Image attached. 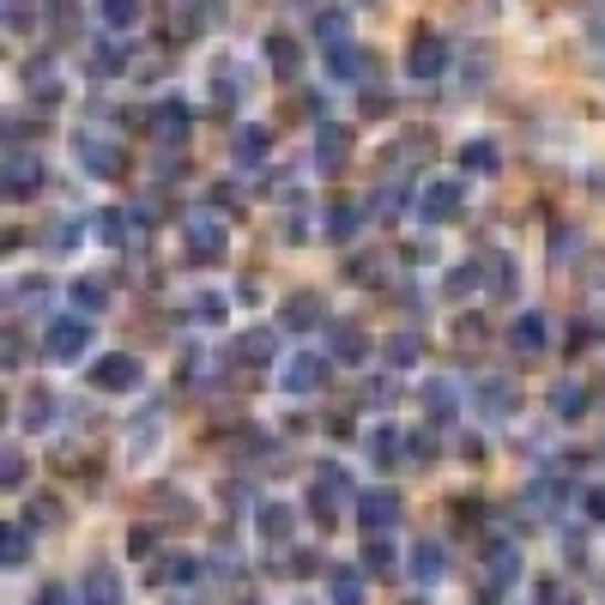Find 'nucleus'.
<instances>
[{
    "mask_svg": "<svg viewBox=\"0 0 605 605\" xmlns=\"http://www.w3.org/2000/svg\"><path fill=\"white\" fill-rule=\"evenodd\" d=\"M345 467H321L315 472V491H309V509H315V521L327 526V521H340V509H345Z\"/></svg>",
    "mask_w": 605,
    "mask_h": 605,
    "instance_id": "obj_5",
    "label": "nucleus"
},
{
    "mask_svg": "<svg viewBox=\"0 0 605 605\" xmlns=\"http://www.w3.org/2000/svg\"><path fill=\"white\" fill-rule=\"evenodd\" d=\"M418 357H424V340H418V333H394V340H388V364H418Z\"/></svg>",
    "mask_w": 605,
    "mask_h": 605,
    "instance_id": "obj_31",
    "label": "nucleus"
},
{
    "mask_svg": "<svg viewBox=\"0 0 605 605\" xmlns=\"http://www.w3.org/2000/svg\"><path fill=\"white\" fill-rule=\"evenodd\" d=\"M195 575H200L195 557H164V563H158V582H170V587H176V582H195Z\"/></svg>",
    "mask_w": 605,
    "mask_h": 605,
    "instance_id": "obj_34",
    "label": "nucleus"
},
{
    "mask_svg": "<svg viewBox=\"0 0 605 605\" xmlns=\"http://www.w3.org/2000/svg\"><path fill=\"white\" fill-rule=\"evenodd\" d=\"M442 67H448V43L436 31H418V36H411V49H406V73L418 85H430V80H442Z\"/></svg>",
    "mask_w": 605,
    "mask_h": 605,
    "instance_id": "obj_3",
    "label": "nucleus"
},
{
    "mask_svg": "<svg viewBox=\"0 0 605 605\" xmlns=\"http://www.w3.org/2000/svg\"><path fill=\"white\" fill-rule=\"evenodd\" d=\"M309 321H321V298H315V291H303V298L285 303V327H309Z\"/></svg>",
    "mask_w": 605,
    "mask_h": 605,
    "instance_id": "obj_30",
    "label": "nucleus"
},
{
    "mask_svg": "<svg viewBox=\"0 0 605 605\" xmlns=\"http://www.w3.org/2000/svg\"><path fill=\"white\" fill-rule=\"evenodd\" d=\"M85 345H92V315H61V321H49V333H43V352L55 357V364H80L85 357Z\"/></svg>",
    "mask_w": 605,
    "mask_h": 605,
    "instance_id": "obj_1",
    "label": "nucleus"
},
{
    "mask_svg": "<svg viewBox=\"0 0 605 605\" xmlns=\"http://www.w3.org/2000/svg\"><path fill=\"white\" fill-rule=\"evenodd\" d=\"M139 12H146V0H103V24L109 31H134Z\"/></svg>",
    "mask_w": 605,
    "mask_h": 605,
    "instance_id": "obj_24",
    "label": "nucleus"
},
{
    "mask_svg": "<svg viewBox=\"0 0 605 605\" xmlns=\"http://www.w3.org/2000/svg\"><path fill=\"white\" fill-rule=\"evenodd\" d=\"M479 411H484V418H509V411H514V382H484V388H479Z\"/></svg>",
    "mask_w": 605,
    "mask_h": 605,
    "instance_id": "obj_22",
    "label": "nucleus"
},
{
    "mask_svg": "<svg viewBox=\"0 0 605 605\" xmlns=\"http://www.w3.org/2000/svg\"><path fill=\"white\" fill-rule=\"evenodd\" d=\"M406 455H411V460H436V442H430V436H411Z\"/></svg>",
    "mask_w": 605,
    "mask_h": 605,
    "instance_id": "obj_44",
    "label": "nucleus"
},
{
    "mask_svg": "<svg viewBox=\"0 0 605 605\" xmlns=\"http://www.w3.org/2000/svg\"><path fill=\"white\" fill-rule=\"evenodd\" d=\"M24 563V526H7V570Z\"/></svg>",
    "mask_w": 605,
    "mask_h": 605,
    "instance_id": "obj_41",
    "label": "nucleus"
},
{
    "mask_svg": "<svg viewBox=\"0 0 605 605\" xmlns=\"http://www.w3.org/2000/svg\"><path fill=\"white\" fill-rule=\"evenodd\" d=\"M497 164H503V152H497L491 139H472V146L460 152V170L467 176H497Z\"/></svg>",
    "mask_w": 605,
    "mask_h": 605,
    "instance_id": "obj_20",
    "label": "nucleus"
},
{
    "mask_svg": "<svg viewBox=\"0 0 605 605\" xmlns=\"http://www.w3.org/2000/svg\"><path fill=\"white\" fill-rule=\"evenodd\" d=\"M261 539H267V545H285V539H291V509L267 503L261 509Z\"/></svg>",
    "mask_w": 605,
    "mask_h": 605,
    "instance_id": "obj_28",
    "label": "nucleus"
},
{
    "mask_svg": "<svg viewBox=\"0 0 605 605\" xmlns=\"http://www.w3.org/2000/svg\"><path fill=\"white\" fill-rule=\"evenodd\" d=\"M188 122H195V115H188V103H182V97H164L158 109H152V139H164V146H182V139H188Z\"/></svg>",
    "mask_w": 605,
    "mask_h": 605,
    "instance_id": "obj_11",
    "label": "nucleus"
},
{
    "mask_svg": "<svg viewBox=\"0 0 605 605\" xmlns=\"http://www.w3.org/2000/svg\"><path fill=\"white\" fill-rule=\"evenodd\" d=\"M0 467H7V491H19V484H24V455H19V448H7Z\"/></svg>",
    "mask_w": 605,
    "mask_h": 605,
    "instance_id": "obj_40",
    "label": "nucleus"
},
{
    "mask_svg": "<svg viewBox=\"0 0 605 605\" xmlns=\"http://www.w3.org/2000/svg\"><path fill=\"white\" fill-rule=\"evenodd\" d=\"M394 448H400V436H394L388 424H376V430H369V455H376V467H394Z\"/></svg>",
    "mask_w": 605,
    "mask_h": 605,
    "instance_id": "obj_33",
    "label": "nucleus"
},
{
    "mask_svg": "<svg viewBox=\"0 0 605 605\" xmlns=\"http://www.w3.org/2000/svg\"><path fill=\"white\" fill-rule=\"evenodd\" d=\"M36 182H43V170H36V158L24 152V139H7V200L36 195Z\"/></svg>",
    "mask_w": 605,
    "mask_h": 605,
    "instance_id": "obj_7",
    "label": "nucleus"
},
{
    "mask_svg": "<svg viewBox=\"0 0 605 605\" xmlns=\"http://www.w3.org/2000/svg\"><path fill=\"white\" fill-rule=\"evenodd\" d=\"M273 352H279V333L273 327H254V333H242V340L230 345L237 364H273Z\"/></svg>",
    "mask_w": 605,
    "mask_h": 605,
    "instance_id": "obj_16",
    "label": "nucleus"
},
{
    "mask_svg": "<svg viewBox=\"0 0 605 605\" xmlns=\"http://www.w3.org/2000/svg\"><path fill=\"white\" fill-rule=\"evenodd\" d=\"M484 563H491V575H484V599H503V587L521 582V551H514L509 539H497Z\"/></svg>",
    "mask_w": 605,
    "mask_h": 605,
    "instance_id": "obj_9",
    "label": "nucleus"
},
{
    "mask_svg": "<svg viewBox=\"0 0 605 605\" xmlns=\"http://www.w3.org/2000/svg\"><path fill=\"white\" fill-rule=\"evenodd\" d=\"M24 24H31V7H24V0H7V31H24Z\"/></svg>",
    "mask_w": 605,
    "mask_h": 605,
    "instance_id": "obj_43",
    "label": "nucleus"
},
{
    "mask_svg": "<svg viewBox=\"0 0 605 605\" xmlns=\"http://www.w3.org/2000/svg\"><path fill=\"white\" fill-rule=\"evenodd\" d=\"M357 225H364V206H352V200L327 206V242H352Z\"/></svg>",
    "mask_w": 605,
    "mask_h": 605,
    "instance_id": "obj_19",
    "label": "nucleus"
},
{
    "mask_svg": "<svg viewBox=\"0 0 605 605\" xmlns=\"http://www.w3.org/2000/svg\"><path fill=\"white\" fill-rule=\"evenodd\" d=\"M73 158H80V170H92V176H122V152H115L109 139H97V134H73Z\"/></svg>",
    "mask_w": 605,
    "mask_h": 605,
    "instance_id": "obj_8",
    "label": "nucleus"
},
{
    "mask_svg": "<svg viewBox=\"0 0 605 605\" xmlns=\"http://www.w3.org/2000/svg\"><path fill=\"white\" fill-rule=\"evenodd\" d=\"M267 61H273V73H285V80H298V73H303V49L291 43L285 31L267 36Z\"/></svg>",
    "mask_w": 605,
    "mask_h": 605,
    "instance_id": "obj_18",
    "label": "nucleus"
},
{
    "mask_svg": "<svg viewBox=\"0 0 605 605\" xmlns=\"http://www.w3.org/2000/svg\"><path fill=\"white\" fill-rule=\"evenodd\" d=\"M364 570H369V575H388V570H394L388 533H364Z\"/></svg>",
    "mask_w": 605,
    "mask_h": 605,
    "instance_id": "obj_26",
    "label": "nucleus"
},
{
    "mask_svg": "<svg viewBox=\"0 0 605 605\" xmlns=\"http://www.w3.org/2000/svg\"><path fill=\"white\" fill-rule=\"evenodd\" d=\"M333 605H364V575L357 570H333Z\"/></svg>",
    "mask_w": 605,
    "mask_h": 605,
    "instance_id": "obj_27",
    "label": "nucleus"
},
{
    "mask_svg": "<svg viewBox=\"0 0 605 605\" xmlns=\"http://www.w3.org/2000/svg\"><path fill=\"white\" fill-rule=\"evenodd\" d=\"M49 411H55V400H49V394H36V400L24 406V424H31V430H49Z\"/></svg>",
    "mask_w": 605,
    "mask_h": 605,
    "instance_id": "obj_37",
    "label": "nucleus"
},
{
    "mask_svg": "<svg viewBox=\"0 0 605 605\" xmlns=\"http://www.w3.org/2000/svg\"><path fill=\"white\" fill-rule=\"evenodd\" d=\"M92 388L97 394H134L139 388V357H127V352L97 357V364H92Z\"/></svg>",
    "mask_w": 605,
    "mask_h": 605,
    "instance_id": "obj_4",
    "label": "nucleus"
},
{
    "mask_svg": "<svg viewBox=\"0 0 605 605\" xmlns=\"http://www.w3.org/2000/svg\"><path fill=\"white\" fill-rule=\"evenodd\" d=\"M467 206V182H424L418 188V225H448Z\"/></svg>",
    "mask_w": 605,
    "mask_h": 605,
    "instance_id": "obj_2",
    "label": "nucleus"
},
{
    "mask_svg": "<svg viewBox=\"0 0 605 605\" xmlns=\"http://www.w3.org/2000/svg\"><path fill=\"white\" fill-rule=\"evenodd\" d=\"M575 249H582V237H575V230H557V237H551V254H557V261H570Z\"/></svg>",
    "mask_w": 605,
    "mask_h": 605,
    "instance_id": "obj_42",
    "label": "nucleus"
},
{
    "mask_svg": "<svg viewBox=\"0 0 605 605\" xmlns=\"http://www.w3.org/2000/svg\"><path fill=\"white\" fill-rule=\"evenodd\" d=\"M406 563H411V582H418V587H436L448 575V557H442V545H436V539H418Z\"/></svg>",
    "mask_w": 605,
    "mask_h": 605,
    "instance_id": "obj_13",
    "label": "nucleus"
},
{
    "mask_svg": "<svg viewBox=\"0 0 605 605\" xmlns=\"http://www.w3.org/2000/svg\"><path fill=\"white\" fill-rule=\"evenodd\" d=\"M122 61H127V49H122V43H103L97 55H92V67H97V73H115Z\"/></svg>",
    "mask_w": 605,
    "mask_h": 605,
    "instance_id": "obj_38",
    "label": "nucleus"
},
{
    "mask_svg": "<svg viewBox=\"0 0 605 605\" xmlns=\"http://www.w3.org/2000/svg\"><path fill=\"white\" fill-rule=\"evenodd\" d=\"M73 230H80V225H55V237H49V249H55V254H67V249H73Z\"/></svg>",
    "mask_w": 605,
    "mask_h": 605,
    "instance_id": "obj_45",
    "label": "nucleus"
},
{
    "mask_svg": "<svg viewBox=\"0 0 605 605\" xmlns=\"http://www.w3.org/2000/svg\"><path fill=\"white\" fill-rule=\"evenodd\" d=\"M321 382H327V357L298 352V357L285 364V376H279V388H285V394H315Z\"/></svg>",
    "mask_w": 605,
    "mask_h": 605,
    "instance_id": "obj_10",
    "label": "nucleus"
},
{
    "mask_svg": "<svg viewBox=\"0 0 605 605\" xmlns=\"http://www.w3.org/2000/svg\"><path fill=\"white\" fill-rule=\"evenodd\" d=\"M345 158H352V134H345L340 122H327L315 134V164L321 170H345Z\"/></svg>",
    "mask_w": 605,
    "mask_h": 605,
    "instance_id": "obj_14",
    "label": "nucleus"
},
{
    "mask_svg": "<svg viewBox=\"0 0 605 605\" xmlns=\"http://www.w3.org/2000/svg\"><path fill=\"white\" fill-rule=\"evenodd\" d=\"M357 521H364V533H388V526L400 521V491H388V484L364 491L357 497Z\"/></svg>",
    "mask_w": 605,
    "mask_h": 605,
    "instance_id": "obj_6",
    "label": "nucleus"
},
{
    "mask_svg": "<svg viewBox=\"0 0 605 605\" xmlns=\"http://www.w3.org/2000/svg\"><path fill=\"white\" fill-rule=\"evenodd\" d=\"M551 411H557V418H582V411H587V388H582V382H557V388H551Z\"/></svg>",
    "mask_w": 605,
    "mask_h": 605,
    "instance_id": "obj_23",
    "label": "nucleus"
},
{
    "mask_svg": "<svg viewBox=\"0 0 605 605\" xmlns=\"http://www.w3.org/2000/svg\"><path fill=\"white\" fill-rule=\"evenodd\" d=\"M31 514H36V521H43V526H49V521H55V514H61V503H55V497H36V503H31Z\"/></svg>",
    "mask_w": 605,
    "mask_h": 605,
    "instance_id": "obj_46",
    "label": "nucleus"
},
{
    "mask_svg": "<svg viewBox=\"0 0 605 605\" xmlns=\"http://www.w3.org/2000/svg\"><path fill=\"white\" fill-rule=\"evenodd\" d=\"M424 406H430V418H448V411L460 406V388L455 382H430V388H424Z\"/></svg>",
    "mask_w": 605,
    "mask_h": 605,
    "instance_id": "obj_29",
    "label": "nucleus"
},
{
    "mask_svg": "<svg viewBox=\"0 0 605 605\" xmlns=\"http://www.w3.org/2000/svg\"><path fill=\"white\" fill-rule=\"evenodd\" d=\"M545 327H551V321L526 309V315H521V321H514V327H509V345H514V352H521V357H539V352H545V340H551Z\"/></svg>",
    "mask_w": 605,
    "mask_h": 605,
    "instance_id": "obj_15",
    "label": "nucleus"
},
{
    "mask_svg": "<svg viewBox=\"0 0 605 605\" xmlns=\"http://www.w3.org/2000/svg\"><path fill=\"white\" fill-rule=\"evenodd\" d=\"M73 309H80V315H103V309H109V291H103L97 279H73Z\"/></svg>",
    "mask_w": 605,
    "mask_h": 605,
    "instance_id": "obj_25",
    "label": "nucleus"
},
{
    "mask_svg": "<svg viewBox=\"0 0 605 605\" xmlns=\"http://www.w3.org/2000/svg\"><path fill=\"white\" fill-rule=\"evenodd\" d=\"M267 152V127H237V164H254Z\"/></svg>",
    "mask_w": 605,
    "mask_h": 605,
    "instance_id": "obj_32",
    "label": "nucleus"
},
{
    "mask_svg": "<svg viewBox=\"0 0 605 605\" xmlns=\"http://www.w3.org/2000/svg\"><path fill=\"white\" fill-rule=\"evenodd\" d=\"M582 514L594 526H605V484H594V491H582Z\"/></svg>",
    "mask_w": 605,
    "mask_h": 605,
    "instance_id": "obj_39",
    "label": "nucleus"
},
{
    "mask_svg": "<svg viewBox=\"0 0 605 605\" xmlns=\"http://www.w3.org/2000/svg\"><path fill=\"white\" fill-rule=\"evenodd\" d=\"M188 254H195V261L206 267V261H218V254H225V225H218V218H188Z\"/></svg>",
    "mask_w": 605,
    "mask_h": 605,
    "instance_id": "obj_12",
    "label": "nucleus"
},
{
    "mask_svg": "<svg viewBox=\"0 0 605 605\" xmlns=\"http://www.w3.org/2000/svg\"><path fill=\"white\" fill-rule=\"evenodd\" d=\"M24 80L36 85V97H43V103H61V73H55V61H49V55H36L31 67H24Z\"/></svg>",
    "mask_w": 605,
    "mask_h": 605,
    "instance_id": "obj_21",
    "label": "nucleus"
},
{
    "mask_svg": "<svg viewBox=\"0 0 605 605\" xmlns=\"http://www.w3.org/2000/svg\"><path fill=\"white\" fill-rule=\"evenodd\" d=\"M327 357H333V364H364L369 340L357 327H327Z\"/></svg>",
    "mask_w": 605,
    "mask_h": 605,
    "instance_id": "obj_17",
    "label": "nucleus"
},
{
    "mask_svg": "<svg viewBox=\"0 0 605 605\" xmlns=\"http://www.w3.org/2000/svg\"><path fill=\"white\" fill-rule=\"evenodd\" d=\"M97 230H103V242H127V212H97Z\"/></svg>",
    "mask_w": 605,
    "mask_h": 605,
    "instance_id": "obj_35",
    "label": "nucleus"
},
{
    "mask_svg": "<svg viewBox=\"0 0 605 605\" xmlns=\"http://www.w3.org/2000/svg\"><path fill=\"white\" fill-rule=\"evenodd\" d=\"M491 291H503V298H509V291H514V279H521V273H514V261H509V254H491Z\"/></svg>",
    "mask_w": 605,
    "mask_h": 605,
    "instance_id": "obj_36",
    "label": "nucleus"
},
{
    "mask_svg": "<svg viewBox=\"0 0 605 605\" xmlns=\"http://www.w3.org/2000/svg\"><path fill=\"white\" fill-rule=\"evenodd\" d=\"M43 605H73V594H67V587H49V594H43Z\"/></svg>",
    "mask_w": 605,
    "mask_h": 605,
    "instance_id": "obj_47",
    "label": "nucleus"
}]
</instances>
